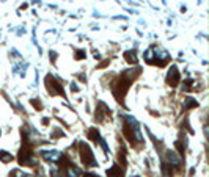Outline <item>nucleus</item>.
I'll list each match as a JSON object with an SVG mask.
<instances>
[{"mask_svg": "<svg viewBox=\"0 0 209 177\" xmlns=\"http://www.w3.org/2000/svg\"><path fill=\"white\" fill-rule=\"evenodd\" d=\"M80 157H82V162H84L87 166H94L96 165L93 152L90 151V147L87 144H84V143L80 144Z\"/></svg>", "mask_w": 209, "mask_h": 177, "instance_id": "f257e3e1", "label": "nucleus"}, {"mask_svg": "<svg viewBox=\"0 0 209 177\" xmlns=\"http://www.w3.org/2000/svg\"><path fill=\"white\" fill-rule=\"evenodd\" d=\"M178 82H179V75H178V69H176V66H173L170 69V72H168V83L171 86H175V85H178Z\"/></svg>", "mask_w": 209, "mask_h": 177, "instance_id": "f03ea898", "label": "nucleus"}, {"mask_svg": "<svg viewBox=\"0 0 209 177\" xmlns=\"http://www.w3.org/2000/svg\"><path fill=\"white\" fill-rule=\"evenodd\" d=\"M43 157L46 158V160H49V162H58L61 154L58 151H46V152H43Z\"/></svg>", "mask_w": 209, "mask_h": 177, "instance_id": "7ed1b4c3", "label": "nucleus"}, {"mask_svg": "<svg viewBox=\"0 0 209 177\" xmlns=\"http://www.w3.org/2000/svg\"><path fill=\"white\" fill-rule=\"evenodd\" d=\"M167 157H168V162H170V165H173V166H179V163H181V158L173 152V151H170L168 154H167Z\"/></svg>", "mask_w": 209, "mask_h": 177, "instance_id": "20e7f679", "label": "nucleus"}, {"mask_svg": "<svg viewBox=\"0 0 209 177\" xmlns=\"http://www.w3.org/2000/svg\"><path fill=\"white\" fill-rule=\"evenodd\" d=\"M107 174H108V177H123V171L120 169V166H116V165L112 168V169H108Z\"/></svg>", "mask_w": 209, "mask_h": 177, "instance_id": "39448f33", "label": "nucleus"}, {"mask_svg": "<svg viewBox=\"0 0 209 177\" xmlns=\"http://www.w3.org/2000/svg\"><path fill=\"white\" fill-rule=\"evenodd\" d=\"M79 175H80V171L77 169L76 166L71 165V166L68 168V177H79Z\"/></svg>", "mask_w": 209, "mask_h": 177, "instance_id": "423d86ee", "label": "nucleus"}, {"mask_svg": "<svg viewBox=\"0 0 209 177\" xmlns=\"http://www.w3.org/2000/svg\"><path fill=\"white\" fill-rule=\"evenodd\" d=\"M0 158H2L3 162H10L13 157H11L10 154H6V152H0Z\"/></svg>", "mask_w": 209, "mask_h": 177, "instance_id": "0eeeda50", "label": "nucleus"}, {"mask_svg": "<svg viewBox=\"0 0 209 177\" xmlns=\"http://www.w3.org/2000/svg\"><path fill=\"white\" fill-rule=\"evenodd\" d=\"M186 107H195L197 105V102H194V99H186Z\"/></svg>", "mask_w": 209, "mask_h": 177, "instance_id": "6e6552de", "label": "nucleus"}, {"mask_svg": "<svg viewBox=\"0 0 209 177\" xmlns=\"http://www.w3.org/2000/svg\"><path fill=\"white\" fill-rule=\"evenodd\" d=\"M84 177H98V175H94V174H84Z\"/></svg>", "mask_w": 209, "mask_h": 177, "instance_id": "1a4fd4ad", "label": "nucleus"}, {"mask_svg": "<svg viewBox=\"0 0 209 177\" xmlns=\"http://www.w3.org/2000/svg\"><path fill=\"white\" fill-rule=\"evenodd\" d=\"M134 177H139V175H134Z\"/></svg>", "mask_w": 209, "mask_h": 177, "instance_id": "9d476101", "label": "nucleus"}]
</instances>
